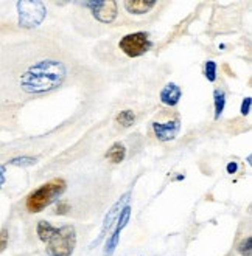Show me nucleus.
I'll use <instances>...</instances> for the list:
<instances>
[{"instance_id":"3","label":"nucleus","mask_w":252,"mask_h":256,"mask_svg":"<svg viewBox=\"0 0 252 256\" xmlns=\"http://www.w3.org/2000/svg\"><path fill=\"white\" fill-rule=\"evenodd\" d=\"M47 254L49 256H72L77 247V230L73 225H64L53 230L47 239Z\"/></svg>"},{"instance_id":"5","label":"nucleus","mask_w":252,"mask_h":256,"mask_svg":"<svg viewBox=\"0 0 252 256\" xmlns=\"http://www.w3.org/2000/svg\"><path fill=\"white\" fill-rule=\"evenodd\" d=\"M19 24L25 28L38 26L46 18V6L42 2H19Z\"/></svg>"},{"instance_id":"9","label":"nucleus","mask_w":252,"mask_h":256,"mask_svg":"<svg viewBox=\"0 0 252 256\" xmlns=\"http://www.w3.org/2000/svg\"><path fill=\"white\" fill-rule=\"evenodd\" d=\"M153 130L157 140L160 142H170L177 137V134L181 130V122L179 120H173L167 123H153Z\"/></svg>"},{"instance_id":"20","label":"nucleus","mask_w":252,"mask_h":256,"mask_svg":"<svg viewBox=\"0 0 252 256\" xmlns=\"http://www.w3.org/2000/svg\"><path fill=\"white\" fill-rule=\"evenodd\" d=\"M249 110H250V98L247 96V98H244L243 102H241V114H243V115H247Z\"/></svg>"},{"instance_id":"13","label":"nucleus","mask_w":252,"mask_h":256,"mask_svg":"<svg viewBox=\"0 0 252 256\" xmlns=\"http://www.w3.org/2000/svg\"><path fill=\"white\" fill-rule=\"evenodd\" d=\"M213 104H215V118H219V115L223 114L224 106H226V94L223 90H215L213 92Z\"/></svg>"},{"instance_id":"7","label":"nucleus","mask_w":252,"mask_h":256,"mask_svg":"<svg viewBox=\"0 0 252 256\" xmlns=\"http://www.w3.org/2000/svg\"><path fill=\"white\" fill-rule=\"evenodd\" d=\"M84 6L92 10V16L101 24H111L117 18V2L114 0H98V2H83Z\"/></svg>"},{"instance_id":"1","label":"nucleus","mask_w":252,"mask_h":256,"mask_svg":"<svg viewBox=\"0 0 252 256\" xmlns=\"http://www.w3.org/2000/svg\"><path fill=\"white\" fill-rule=\"evenodd\" d=\"M67 68L63 62L46 59L30 67L21 76V87L27 94L50 92L63 84Z\"/></svg>"},{"instance_id":"2","label":"nucleus","mask_w":252,"mask_h":256,"mask_svg":"<svg viewBox=\"0 0 252 256\" xmlns=\"http://www.w3.org/2000/svg\"><path fill=\"white\" fill-rule=\"evenodd\" d=\"M66 188H67L66 180H63V178H53L46 185L39 186L27 198V202H25L27 212L39 213L42 210H46L50 204L58 200L59 196L64 194Z\"/></svg>"},{"instance_id":"14","label":"nucleus","mask_w":252,"mask_h":256,"mask_svg":"<svg viewBox=\"0 0 252 256\" xmlns=\"http://www.w3.org/2000/svg\"><path fill=\"white\" fill-rule=\"evenodd\" d=\"M136 122V115L134 112H132L131 109H126V110H122L120 114L117 115V123L123 126V128H129L132 126Z\"/></svg>"},{"instance_id":"6","label":"nucleus","mask_w":252,"mask_h":256,"mask_svg":"<svg viewBox=\"0 0 252 256\" xmlns=\"http://www.w3.org/2000/svg\"><path fill=\"white\" fill-rule=\"evenodd\" d=\"M128 202H129V192H126L120 200H117V202L112 205V208L109 210V213L106 214L105 220H103V225H101V230H100L98 238H97V239L94 240V242L91 244V248L97 247V246L101 242V240L106 238V233H108V232L114 227V225H115V222H117L118 216H120V213L123 212V208L128 205Z\"/></svg>"},{"instance_id":"18","label":"nucleus","mask_w":252,"mask_h":256,"mask_svg":"<svg viewBox=\"0 0 252 256\" xmlns=\"http://www.w3.org/2000/svg\"><path fill=\"white\" fill-rule=\"evenodd\" d=\"M36 160L32 157H19V158H13L11 163L13 164H18V166H28V164H33Z\"/></svg>"},{"instance_id":"21","label":"nucleus","mask_w":252,"mask_h":256,"mask_svg":"<svg viewBox=\"0 0 252 256\" xmlns=\"http://www.w3.org/2000/svg\"><path fill=\"white\" fill-rule=\"evenodd\" d=\"M226 170H227L229 174H233V172H236V170H238V164H236L235 162H232V163L227 164V168H226Z\"/></svg>"},{"instance_id":"8","label":"nucleus","mask_w":252,"mask_h":256,"mask_svg":"<svg viewBox=\"0 0 252 256\" xmlns=\"http://www.w3.org/2000/svg\"><path fill=\"white\" fill-rule=\"evenodd\" d=\"M129 218H131V206L126 205L123 208V212L120 213V216H118L117 222H115V228H114V233L108 238L106 244H105V250H103V254L105 256H112L118 242H120V234L123 232V228L128 225L129 222Z\"/></svg>"},{"instance_id":"17","label":"nucleus","mask_w":252,"mask_h":256,"mask_svg":"<svg viewBox=\"0 0 252 256\" xmlns=\"http://www.w3.org/2000/svg\"><path fill=\"white\" fill-rule=\"evenodd\" d=\"M8 240H10V233L7 228L0 230V253L5 252V248L8 247Z\"/></svg>"},{"instance_id":"10","label":"nucleus","mask_w":252,"mask_h":256,"mask_svg":"<svg viewBox=\"0 0 252 256\" xmlns=\"http://www.w3.org/2000/svg\"><path fill=\"white\" fill-rule=\"evenodd\" d=\"M181 96H182V90H181L179 86H176L174 82L167 84L164 88L160 90V101L164 102L165 106H170V108L176 106V104L179 102Z\"/></svg>"},{"instance_id":"15","label":"nucleus","mask_w":252,"mask_h":256,"mask_svg":"<svg viewBox=\"0 0 252 256\" xmlns=\"http://www.w3.org/2000/svg\"><path fill=\"white\" fill-rule=\"evenodd\" d=\"M205 78L210 82H213L216 80V62H213V61L205 62Z\"/></svg>"},{"instance_id":"22","label":"nucleus","mask_w":252,"mask_h":256,"mask_svg":"<svg viewBox=\"0 0 252 256\" xmlns=\"http://www.w3.org/2000/svg\"><path fill=\"white\" fill-rule=\"evenodd\" d=\"M5 184V176H4V170H0V188Z\"/></svg>"},{"instance_id":"12","label":"nucleus","mask_w":252,"mask_h":256,"mask_svg":"<svg viewBox=\"0 0 252 256\" xmlns=\"http://www.w3.org/2000/svg\"><path fill=\"white\" fill-rule=\"evenodd\" d=\"M125 157H126V148L122 143H114L106 152V158L115 164L122 163L125 160Z\"/></svg>"},{"instance_id":"19","label":"nucleus","mask_w":252,"mask_h":256,"mask_svg":"<svg viewBox=\"0 0 252 256\" xmlns=\"http://www.w3.org/2000/svg\"><path fill=\"white\" fill-rule=\"evenodd\" d=\"M70 210V205L67 202H58L56 210H55V214H67Z\"/></svg>"},{"instance_id":"11","label":"nucleus","mask_w":252,"mask_h":256,"mask_svg":"<svg viewBox=\"0 0 252 256\" xmlns=\"http://www.w3.org/2000/svg\"><path fill=\"white\" fill-rule=\"evenodd\" d=\"M123 5L131 14H146L157 5V2L154 0H128Z\"/></svg>"},{"instance_id":"16","label":"nucleus","mask_w":252,"mask_h":256,"mask_svg":"<svg viewBox=\"0 0 252 256\" xmlns=\"http://www.w3.org/2000/svg\"><path fill=\"white\" fill-rule=\"evenodd\" d=\"M238 252L243 256H250V253H252V238L250 236H247L244 240H241L238 246Z\"/></svg>"},{"instance_id":"4","label":"nucleus","mask_w":252,"mask_h":256,"mask_svg":"<svg viewBox=\"0 0 252 256\" xmlns=\"http://www.w3.org/2000/svg\"><path fill=\"white\" fill-rule=\"evenodd\" d=\"M118 47L128 58H139L146 52H150V48L153 47V42L148 33L137 32L123 36L120 42H118Z\"/></svg>"}]
</instances>
